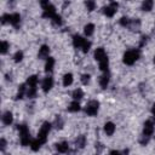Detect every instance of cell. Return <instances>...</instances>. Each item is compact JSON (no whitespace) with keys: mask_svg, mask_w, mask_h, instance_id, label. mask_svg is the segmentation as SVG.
<instances>
[{"mask_svg":"<svg viewBox=\"0 0 155 155\" xmlns=\"http://www.w3.org/2000/svg\"><path fill=\"white\" fill-rule=\"evenodd\" d=\"M138 58H139V51H138V50L127 51V52L124 54V63L127 64V65H132Z\"/></svg>","mask_w":155,"mask_h":155,"instance_id":"obj_1","label":"cell"},{"mask_svg":"<svg viewBox=\"0 0 155 155\" xmlns=\"http://www.w3.org/2000/svg\"><path fill=\"white\" fill-rule=\"evenodd\" d=\"M41 6L44 7V13H42V17H46V18H53L57 13H56V7L53 5H51L48 1H42L41 2Z\"/></svg>","mask_w":155,"mask_h":155,"instance_id":"obj_2","label":"cell"},{"mask_svg":"<svg viewBox=\"0 0 155 155\" xmlns=\"http://www.w3.org/2000/svg\"><path fill=\"white\" fill-rule=\"evenodd\" d=\"M50 130H51V124L50 122H44L41 128H40V131H39V133H38V139L41 142V144L46 142Z\"/></svg>","mask_w":155,"mask_h":155,"instance_id":"obj_3","label":"cell"},{"mask_svg":"<svg viewBox=\"0 0 155 155\" xmlns=\"http://www.w3.org/2000/svg\"><path fill=\"white\" fill-rule=\"evenodd\" d=\"M18 131H19V138H21L22 145H28L29 144V131L27 126L25 125L18 126Z\"/></svg>","mask_w":155,"mask_h":155,"instance_id":"obj_4","label":"cell"},{"mask_svg":"<svg viewBox=\"0 0 155 155\" xmlns=\"http://www.w3.org/2000/svg\"><path fill=\"white\" fill-rule=\"evenodd\" d=\"M98 108H99V103H98L97 101H90V102L86 104L85 111H86L87 115L94 116V115L98 113Z\"/></svg>","mask_w":155,"mask_h":155,"instance_id":"obj_5","label":"cell"},{"mask_svg":"<svg viewBox=\"0 0 155 155\" xmlns=\"http://www.w3.org/2000/svg\"><path fill=\"white\" fill-rule=\"evenodd\" d=\"M116 8H117V2H110V5H108L103 8V12L107 17H113L116 12Z\"/></svg>","mask_w":155,"mask_h":155,"instance_id":"obj_6","label":"cell"},{"mask_svg":"<svg viewBox=\"0 0 155 155\" xmlns=\"http://www.w3.org/2000/svg\"><path fill=\"white\" fill-rule=\"evenodd\" d=\"M153 132H154V125H153V122L151 121H145L144 122V127H143V134L150 137L153 134Z\"/></svg>","mask_w":155,"mask_h":155,"instance_id":"obj_7","label":"cell"},{"mask_svg":"<svg viewBox=\"0 0 155 155\" xmlns=\"http://www.w3.org/2000/svg\"><path fill=\"white\" fill-rule=\"evenodd\" d=\"M52 86H53V80H52V78H50V76L45 78L44 81H42V90H44V92H48V91L52 88Z\"/></svg>","mask_w":155,"mask_h":155,"instance_id":"obj_8","label":"cell"},{"mask_svg":"<svg viewBox=\"0 0 155 155\" xmlns=\"http://www.w3.org/2000/svg\"><path fill=\"white\" fill-rule=\"evenodd\" d=\"M8 22H10V23H11L13 27L18 28V25H19V22H21V16H19L18 13H12V15H10Z\"/></svg>","mask_w":155,"mask_h":155,"instance_id":"obj_9","label":"cell"},{"mask_svg":"<svg viewBox=\"0 0 155 155\" xmlns=\"http://www.w3.org/2000/svg\"><path fill=\"white\" fill-rule=\"evenodd\" d=\"M107 57V54H105V51H104V48H102V47H98L96 51H94V58L98 61V62H101L102 59H104Z\"/></svg>","mask_w":155,"mask_h":155,"instance_id":"obj_10","label":"cell"},{"mask_svg":"<svg viewBox=\"0 0 155 155\" xmlns=\"http://www.w3.org/2000/svg\"><path fill=\"white\" fill-rule=\"evenodd\" d=\"M84 42H85V40H84L80 35H74V36H73V45H74V47L80 48V47H82Z\"/></svg>","mask_w":155,"mask_h":155,"instance_id":"obj_11","label":"cell"},{"mask_svg":"<svg viewBox=\"0 0 155 155\" xmlns=\"http://www.w3.org/2000/svg\"><path fill=\"white\" fill-rule=\"evenodd\" d=\"M12 121H13L12 113H11V111H6V113H4V115H2V122H4L5 125H11Z\"/></svg>","mask_w":155,"mask_h":155,"instance_id":"obj_12","label":"cell"},{"mask_svg":"<svg viewBox=\"0 0 155 155\" xmlns=\"http://www.w3.org/2000/svg\"><path fill=\"white\" fill-rule=\"evenodd\" d=\"M130 29L131 30H139V27H140V21L138 18H134V19H131L130 21V24H128Z\"/></svg>","mask_w":155,"mask_h":155,"instance_id":"obj_13","label":"cell"},{"mask_svg":"<svg viewBox=\"0 0 155 155\" xmlns=\"http://www.w3.org/2000/svg\"><path fill=\"white\" fill-rule=\"evenodd\" d=\"M48 52H50V47L46 45H42L39 50V58H46L48 57Z\"/></svg>","mask_w":155,"mask_h":155,"instance_id":"obj_14","label":"cell"},{"mask_svg":"<svg viewBox=\"0 0 155 155\" xmlns=\"http://www.w3.org/2000/svg\"><path fill=\"white\" fill-rule=\"evenodd\" d=\"M114 131H115V125H114L113 122H107V124L104 125V132H105L108 136H111V134L114 133Z\"/></svg>","mask_w":155,"mask_h":155,"instance_id":"obj_15","label":"cell"},{"mask_svg":"<svg viewBox=\"0 0 155 155\" xmlns=\"http://www.w3.org/2000/svg\"><path fill=\"white\" fill-rule=\"evenodd\" d=\"M56 149L59 151V153H67L69 150V144L67 142H62V143H58L56 144Z\"/></svg>","mask_w":155,"mask_h":155,"instance_id":"obj_16","label":"cell"},{"mask_svg":"<svg viewBox=\"0 0 155 155\" xmlns=\"http://www.w3.org/2000/svg\"><path fill=\"white\" fill-rule=\"evenodd\" d=\"M53 65H54V59L52 57H48L47 61H46V64H45V70L46 71H52Z\"/></svg>","mask_w":155,"mask_h":155,"instance_id":"obj_17","label":"cell"},{"mask_svg":"<svg viewBox=\"0 0 155 155\" xmlns=\"http://www.w3.org/2000/svg\"><path fill=\"white\" fill-rule=\"evenodd\" d=\"M108 65H109V61H108V57H105L104 59H102L101 62H99V69L102 70V71H108Z\"/></svg>","mask_w":155,"mask_h":155,"instance_id":"obj_18","label":"cell"},{"mask_svg":"<svg viewBox=\"0 0 155 155\" xmlns=\"http://www.w3.org/2000/svg\"><path fill=\"white\" fill-rule=\"evenodd\" d=\"M93 30H94V25L92 24V23H88V24H86L85 25V35L86 36H91L92 34H93Z\"/></svg>","mask_w":155,"mask_h":155,"instance_id":"obj_19","label":"cell"},{"mask_svg":"<svg viewBox=\"0 0 155 155\" xmlns=\"http://www.w3.org/2000/svg\"><path fill=\"white\" fill-rule=\"evenodd\" d=\"M99 84H101V86H102L103 88H105V87L108 86V84H109V75H108V74L102 75L101 79H99Z\"/></svg>","mask_w":155,"mask_h":155,"instance_id":"obj_20","label":"cell"},{"mask_svg":"<svg viewBox=\"0 0 155 155\" xmlns=\"http://www.w3.org/2000/svg\"><path fill=\"white\" fill-rule=\"evenodd\" d=\"M36 82H38V76L36 75H31L27 80V84L29 85V87H35L36 86Z\"/></svg>","mask_w":155,"mask_h":155,"instance_id":"obj_21","label":"cell"},{"mask_svg":"<svg viewBox=\"0 0 155 155\" xmlns=\"http://www.w3.org/2000/svg\"><path fill=\"white\" fill-rule=\"evenodd\" d=\"M68 110H69V111H79V110H80V104H79V102H78V101L71 102L70 105L68 107Z\"/></svg>","mask_w":155,"mask_h":155,"instance_id":"obj_22","label":"cell"},{"mask_svg":"<svg viewBox=\"0 0 155 155\" xmlns=\"http://www.w3.org/2000/svg\"><path fill=\"white\" fill-rule=\"evenodd\" d=\"M85 143H86L85 136H79V137L76 138V140H75V144H76V147H79V148H84V147H85Z\"/></svg>","mask_w":155,"mask_h":155,"instance_id":"obj_23","label":"cell"},{"mask_svg":"<svg viewBox=\"0 0 155 155\" xmlns=\"http://www.w3.org/2000/svg\"><path fill=\"white\" fill-rule=\"evenodd\" d=\"M151 7H153V1H151V0H145V1H143V4H142V10H143V11H150Z\"/></svg>","mask_w":155,"mask_h":155,"instance_id":"obj_24","label":"cell"},{"mask_svg":"<svg viewBox=\"0 0 155 155\" xmlns=\"http://www.w3.org/2000/svg\"><path fill=\"white\" fill-rule=\"evenodd\" d=\"M71 82H73V75L70 73L65 74L64 78H63V85L64 86H69V85H71Z\"/></svg>","mask_w":155,"mask_h":155,"instance_id":"obj_25","label":"cell"},{"mask_svg":"<svg viewBox=\"0 0 155 155\" xmlns=\"http://www.w3.org/2000/svg\"><path fill=\"white\" fill-rule=\"evenodd\" d=\"M40 145H41V142H40L39 139H34V140L30 142V148H31V150H34V151H38V150L40 149Z\"/></svg>","mask_w":155,"mask_h":155,"instance_id":"obj_26","label":"cell"},{"mask_svg":"<svg viewBox=\"0 0 155 155\" xmlns=\"http://www.w3.org/2000/svg\"><path fill=\"white\" fill-rule=\"evenodd\" d=\"M82 96H84V92H82V90H80V88H76V90H74V92H73V98H74L75 101H78V99H81V98H82Z\"/></svg>","mask_w":155,"mask_h":155,"instance_id":"obj_27","label":"cell"},{"mask_svg":"<svg viewBox=\"0 0 155 155\" xmlns=\"http://www.w3.org/2000/svg\"><path fill=\"white\" fill-rule=\"evenodd\" d=\"M24 92H25V85L22 84V85L19 86V90H18V93H17V97H16V98H17V99H22Z\"/></svg>","mask_w":155,"mask_h":155,"instance_id":"obj_28","label":"cell"},{"mask_svg":"<svg viewBox=\"0 0 155 155\" xmlns=\"http://www.w3.org/2000/svg\"><path fill=\"white\" fill-rule=\"evenodd\" d=\"M35 94H36V88H35V87H29V88L27 90V96H28L29 98H34Z\"/></svg>","mask_w":155,"mask_h":155,"instance_id":"obj_29","label":"cell"},{"mask_svg":"<svg viewBox=\"0 0 155 155\" xmlns=\"http://www.w3.org/2000/svg\"><path fill=\"white\" fill-rule=\"evenodd\" d=\"M22 58H23V52H22V51H17V52L15 53V56H13V59H15V62H16V63L21 62V61H22Z\"/></svg>","mask_w":155,"mask_h":155,"instance_id":"obj_30","label":"cell"},{"mask_svg":"<svg viewBox=\"0 0 155 155\" xmlns=\"http://www.w3.org/2000/svg\"><path fill=\"white\" fill-rule=\"evenodd\" d=\"M52 22L54 25H61L62 24V17L59 15H56L53 18H52Z\"/></svg>","mask_w":155,"mask_h":155,"instance_id":"obj_31","label":"cell"},{"mask_svg":"<svg viewBox=\"0 0 155 155\" xmlns=\"http://www.w3.org/2000/svg\"><path fill=\"white\" fill-rule=\"evenodd\" d=\"M0 48H1V50H0V51H1V53H2V54H5V53L7 52V50H8V44H7L6 41H2V42H1V47H0Z\"/></svg>","mask_w":155,"mask_h":155,"instance_id":"obj_32","label":"cell"},{"mask_svg":"<svg viewBox=\"0 0 155 155\" xmlns=\"http://www.w3.org/2000/svg\"><path fill=\"white\" fill-rule=\"evenodd\" d=\"M86 7H87V10H88V11L94 10V7H96L94 1H86Z\"/></svg>","mask_w":155,"mask_h":155,"instance_id":"obj_33","label":"cell"},{"mask_svg":"<svg viewBox=\"0 0 155 155\" xmlns=\"http://www.w3.org/2000/svg\"><path fill=\"white\" fill-rule=\"evenodd\" d=\"M90 47H91V42L85 40V42H84V45H82V52H85V53H86V52L90 50Z\"/></svg>","mask_w":155,"mask_h":155,"instance_id":"obj_34","label":"cell"},{"mask_svg":"<svg viewBox=\"0 0 155 155\" xmlns=\"http://www.w3.org/2000/svg\"><path fill=\"white\" fill-rule=\"evenodd\" d=\"M81 82H82L84 85H87V84L90 82V75H88V74H84V75L81 76Z\"/></svg>","mask_w":155,"mask_h":155,"instance_id":"obj_35","label":"cell"},{"mask_svg":"<svg viewBox=\"0 0 155 155\" xmlns=\"http://www.w3.org/2000/svg\"><path fill=\"white\" fill-rule=\"evenodd\" d=\"M54 125H56V127H57V128H62V126H63V121H62L61 116H57V117H56Z\"/></svg>","mask_w":155,"mask_h":155,"instance_id":"obj_36","label":"cell"},{"mask_svg":"<svg viewBox=\"0 0 155 155\" xmlns=\"http://www.w3.org/2000/svg\"><path fill=\"white\" fill-rule=\"evenodd\" d=\"M120 24L124 25V27H128V24H130V19H128L127 17H122V18L120 19Z\"/></svg>","mask_w":155,"mask_h":155,"instance_id":"obj_37","label":"cell"},{"mask_svg":"<svg viewBox=\"0 0 155 155\" xmlns=\"http://www.w3.org/2000/svg\"><path fill=\"white\" fill-rule=\"evenodd\" d=\"M149 138H150L149 136H145V134H143V137H142V138H140V140H139V142H140V144L145 145V144L149 142Z\"/></svg>","mask_w":155,"mask_h":155,"instance_id":"obj_38","label":"cell"},{"mask_svg":"<svg viewBox=\"0 0 155 155\" xmlns=\"http://www.w3.org/2000/svg\"><path fill=\"white\" fill-rule=\"evenodd\" d=\"M0 144H1V150L4 151V150H5V148H6V140L2 138V139L0 140Z\"/></svg>","mask_w":155,"mask_h":155,"instance_id":"obj_39","label":"cell"},{"mask_svg":"<svg viewBox=\"0 0 155 155\" xmlns=\"http://www.w3.org/2000/svg\"><path fill=\"white\" fill-rule=\"evenodd\" d=\"M147 39H148V36H143V38H142V42H140V46H143V45H144V42H147Z\"/></svg>","mask_w":155,"mask_h":155,"instance_id":"obj_40","label":"cell"},{"mask_svg":"<svg viewBox=\"0 0 155 155\" xmlns=\"http://www.w3.org/2000/svg\"><path fill=\"white\" fill-rule=\"evenodd\" d=\"M110 155H121V154L117 150H113V151H110Z\"/></svg>","mask_w":155,"mask_h":155,"instance_id":"obj_41","label":"cell"},{"mask_svg":"<svg viewBox=\"0 0 155 155\" xmlns=\"http://www.w3.org/2000/svg\"><path fill=\"white\" fill-rule=\"evenodd\" d=\"M151 111H153V114L155 115V103H154V105H153V108H151Z\"/></svg>","mask_w":155,"mask_h":155,"instance_id":"obj_42","label":"cell"},{"mask_svg":"<svg viewBox=\"0 0 155 155\" xmlns=\"http://www.w3.org/2000/svg\"><path fill=\"white\" fill-rule=\"evenodd\" d=\"M154 63H155V57H154Z\"/></svg>","mask_w":155,"mask_h":155,"instance_id":"obj_43","label":"cell"}]
</instances>
